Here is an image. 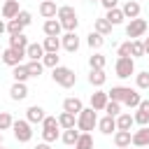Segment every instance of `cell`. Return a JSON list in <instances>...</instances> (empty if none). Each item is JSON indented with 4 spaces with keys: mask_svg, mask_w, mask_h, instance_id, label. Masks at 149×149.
<instances>
[{
    "mask_svg": "<svg viewBox=\"0 0 149 149\" xmlns=\"http://www.w3.org/2000/svg\"><path fill=\"white\" fill-rule=\"evenodd\" d=\"M135 123V119H133V114H119L116 116V130H130V126Z\"/></svg>",
    "mask_w": 149,
    "mask_h": 149,
    "instance_id": "obj_26",
    "label": "cell"
},
{
    "mask_svg": "<svg viewBox=\"0 0 149 149\" xmlns=\"http://www.w3.org/2000/svg\"><path fill=\"white\" fill-rule=\"evenodd\" d=\"M0 149H7V147H0Z\"/></svg>",
    "mask_w": 149,
    "mask_h": 149,
    "instance_id": "obj_57",
    "label": "cell"
},
{
    "mask_svg": "<svg viewBox=\"0 0 149 149\" xmlns=\"http://www.w3.org/2000/svg\"><path fill=\"white\" fill-rule=\"evenodd\" d=\"M133 119H135V123H140V126H147V123H149V112H142V109H137V112L133 114Z\"/></svg>",
    "mask_w": 149,
    "mask_h": 149,
    "instance_id": "obj_44",
    "label": "cell"
},
{
    "mask_svg": "<svg viewBox=\"0 0 149 149\" xmlns=\"http://www.w3.org/2000/svg\"><path fill=\"white\" fill-rule=\"evenodd\" d=\"M95 126H98V112H95L93 107H84V109L77 114V130L91 133Z\"/></svg>",
    "mask_w": 149,
    "mask_h": 149,
    "instance_id": "obj_2",
    "label": "cell"
},
{
    "mask_svg": "<svg viewBox=\"0 0 149 149\" xmlns=\"http://www.w3.org/2000/svg\"><path fill=\"white\" fill-rule=\"evenodd\" d=\"M26 68H28V74H30V77H40V74H42V70H44L42 61H28V63H26Z\"/></svg>",
    "mask_w": 149,
    "mask_h": 149,
    "instance_id": "obj_36",
    "label": "cell"
},
{
    "mask_svg": "<svg viewBox=\"0 0 149 149\" xmlns=\"http://www.w3.org/2000/svg\"><path fill=\"white\" fill-rule=\"evenodd\" d=\"M12 130H14L16 142H30V137H33V123H28V119H16Z\"/></svg>",
    "mask_w": 149,
    "mask_h": 149,
    "instance_id": "obj_4",
    "label": "cell"
},
{
    "mask_svg": "<svg viewBox=\"0 0 149 149\" xmlns=\"http://www.w3.org/2000/svg\"><path fill=\"white\" fill-rule=\"evenodd\" d=\"M121 12H123V16L126 19H140V2H135V0H126L123 2V7H121Z\"/></svg>",
    "mask_w": 149,
    "mask_h": 149,
    "instance_id": "obj_15",
    "label": "cell"
},
{
    "mask_svg": "<svg viewBox=\"0 0 149 149\" xmlns=\"http://www.w3.org/2000/svg\"><path fill=\"white\" fill-rule=\"evenodd\" d=\"M2 63L5 65H9V68H16V65H21V61L26 58V51H19V49H12V47H7L5 51H2Z\"/></svg>",
    "mask_w": 149,
    "mask_h": 149,
    "instance_id": "obj_6",
    "label": "cell"
},
{
    "mask_svg": "<svg viewBox=\"0 0 149 149\" xmlns=\"http://www.w3.org/2000/svg\"><path fill=\"white\" fill-rule=\"evenodd\" d=\"M128 93H130V86H112V91H107L109 100H116V102H121V105H123V100H126Z\"/></svg>",
    "mask_w": 149,
    "mask_h": 149,
    "instance_id": "obj_19",
    "label": "cell"
},
{
    "mask_svg": "<svg viewBox=\"0 0 149 149\" xmlns=\"http://www.w3.org/2000/svg\"><path fill=\"white\" fill-rule=\"evenodd\" d=\"M74 16H77L74 7H70V5H63V7H58V21H68V19H74Z\"/></svg>",
    "mask_w": 149,
    "mask_h": 149,
    "instance_id": "obj_35",
    "label": "cell"
},
{
    "mask_svg": "<svg viewBox=\"0 0 149 149\" xmlns=\"http://www.w3.org/2000/svg\"><path fill=\"white\" fill-rule=\"evenodd\" d=\"M58 128H61V126H58V119H56V116H47V119L42 121V142H49V144L56 142L58 135H61Z\"/></svg>",
    "mask_w": 149,
    "mask_h": 149,
    "instance_id": "obj_3",
    "label": "cell"
},
{
    "mask_svg": "<svg viewBox=\"0 0 149 149\" xmlns=\"http://www.w3.org/2000/svg\"><path fill=\"white\" fill-rule=\"evenodd\" d=\"M135 84L137 88H149V70H142L135 74Z\"/></svg>",
    "mask_w": 149,
    "mask_h": 149,
    "instance_id": "obj_39",
    "label": "cell"
},
{
    "mask_svg": "<svg viewBox=\"0 0 149 149\" xmlns=\"http://www.w3.org/2000/svg\"><path fill=\"white\" fill-rule=\"evenodd\" d=\"M12 77H14V81H23L26 84V79L30 74H28V68L26 65H16V68H12Z\"/></svg>",
    "mask_w": 149,
    "mask_h": 149,
    "instance_id": "obj_32",
    "label": "cell"
},
{
    "mask_svg": "<svg viewBox=\"0 0 149 149\" xmlns=\"http://www.w3.org/2000/svg\"><path fill=\"white\" fill-rule=\"evenodd\" d=\"M42 65L44 68H58V54H44V58H42Z\"/></svg>",
    "mask_w": 149,
    "mask_h": 149,
    "instance_id": "obj_42",
    "label": "cell"
},
{
    "mask_svg": "<svg viewBox=\"0 0 149 149\" xmlns=\"http://www.w3.org/2000/svg\"><path fill=\"white\" fill-rule=\"evenodd\" d=\"M135 149H147V147H135Z\"/></svg>",
    "mask_w": 149,
    "mask_h": 149,
    "instance_id": "obj_53",
    "label": "cell"
},
{
    "mask_svg": "<svg viewBox=\"0 0 149 149\" xmlns=\"http://www.w3.org/2000/svg\"><path fill=\"white\" fill-rule=\"evenodd\" d=\"M0 147H2V130H0Z\"/></svg>",
    "mask_w": 149,
    "mask_h": 149,
    "instance_id": "obj_52",
    "label": "cell"
},
{
    "mask_svg": "<svg viewBox=\"0 0 149 149\" xmlns=\"http://www.w3.org/2000/svg\"><path fill=\"white\" fill-rule=\"evenodd\" d=\"M2 51H5V49H0V56H2Z\"/></svg>",
    "mask_w": 149,
    "mask_h": 149,
    "instance_id": "obj_55",
    "label": "cell"
},
{
    "mask_svg": "<svg viewBox=\"0 0 149 149\" xmlns=\"http://www.w3.org/2000/svg\"><path fill=\"white\" fill-rule=\"evenodd\" d=\"M137 109H142V112H149V100H142V102H140V107H137Z\"/></svg>",
    "mask_w": 149,
    "mask_h": 149,
    "instance_id": "obj_48",
    "label": "cell"
},
{
    "mask_svg": "<svg viewBox=\"0 0 149 149\" xmlns=\"http://www.w3.org/2000/svg\"><path fill=\"white\" fill-rule=\"evenodd\" d=\"M81 109H84V105H81L79 98H65V100H63V112H70V114L77 116Z\"/></svg>",
    "mask_w": 149,
    "mask_h": 149,
    "instance_id": "obj_20",
    "label": "cell"
},
{
    "mask_svg": "<svg viewBox=\"0 0 149 149\" xmlns=\"http://www.w3.org/2000/svg\"><path fill=\"white\" fill-rule=\"evenodd\" d=\"M28 44H30V42H28V37H26L23 33H21V35H9V47H12V49L26 51V49H28Z\"/></svg>",
    "mask_w": 149,
    "mask_h": 149,
    "instance_id": "obj_22",
    "label": "cell"
},
{
    "mask_svg": "<svg viewBox=\"0 0 149 149\" xmlns=\"http://www.w3.org/2000/svg\"><path fill=\"white\" fill-rule=\"evenodd\" d=\"M79 135H81V130H74V128H68V130H63V135H61V140L68 144V147H74L77 144V140H79Z\"/></svg>",
    "mask_w": 149,
    "mask_h": 149,
    "instance_id": "obj_27",
    "label": "cell"
},
{
    "mask_svg": "<svg viewBox=\"0 0 149 149\" xmlns=\"http://www.w3.org/2000/svg\"><path fill=\"white\" fill-rule=\"evenodd\" d=\"M40 16L42 19H56L58 16V7L54 0H42L40 2Z\"/></svg>",
    "mask_w": 149,
    "mask_h": 149,
    "instance_id": "obj_10",
    "label": "cell"
},
{
    "mask_svg": "<svg viewBox=\"0 0 149 149\" xmlns=\"http://www.w3.org/2000/svg\"><path fill=\"white\" fill-rule=\"evenodd\" d=\"M33 149H51V144H49V142H40V144H35Z\"/></svg>",
    "mask_w": 149,
    "mask_h": 149,
    "instance_id": "obj_49",
    "label": "cell"
},
{
    "mask_svg": "<svg viewBox=\"0 0 149 149\" xmlns=\"http://www.w3.org/2000/svg\"><path fill=\"white\" fill-rule=\"evenodd\" d=\"M105 63H107V58H105L102 54H93V56L88 58L91 70H105Z\"/></svg>",
    "mask_w": 149,
    "mask_h": 149,
    "instance_id": "obj_31",
    "label": "cell"
},
{
    "mask_svg": "<svg viewBox=\"0 0 149 149\" xmlns=\"http://www.w3.org/2000/svg\"><path fill=\"white\" fill-rule=\"evenodd\" d=\"M44 47L42 44H37V42H33V44H28V49H26V56L30 58V61H42L44 58Z\"/></svg>",
    "mask_w": 149,
    "mask_h": 149,
    "instance_id": "obj_21",
    "label": "cell"
},
{
    "mask_svg": "<svg viewBox=\"0 0 149 149\" xmlns=\"http://www.w3.org/2000/svg\"><path fill=\"white\" fill-rule=\"evenodd\" d=\"M114 144H116V149L130 147V144H133V133H130V130H116V133H114Z\"/></svg>",
    "mask_w": 149,
    "mask_h": 149,
    "instance_id": "obj_18",
    "label": "cell"
},
{
    "mask_svg": "<svg viewBox=\"0 0 149 149\" xmlns=\"http://www.w3.org/2000/svg\"><path fill=\"white\" fill-rule=\"evenodd\" d=\"M51 79H54L58 86H63V88H72V86L77 84V74H74V70H70V68H65V65L54 68V70H51Z\"/></svg>",
    "mask_w": 149,
    "mask_h": 149,
    "instance_id": "obj_1",
    "label": "cell"
},
{
    "mask_svg": "<svg viewBox=\"0 0 149 149\" xmlns=\"http://www.w3.org/2000/svg\"><path fill=\"white\" fill-rule=\"evenodd\" d=\"M144 54H147V56H149V37H147V40H144Z\"/></svg>",
    "mask_w": 149,
    "mask_h": 149,
    "instance_id": "obj_51",
    "label": "cell"
},
{
    "mask_svg": "<svg viewBox=\"0 0 149 149\" xmlns=\"http://www.w3.org/2000/svg\"><path fill=\"white\" fill-rule=\"evenodd\" d=\"M61 26H63V30H65V33H77V26H79V19L74 16V19H68V21H61Z\"/></svg>",
    "mask_w": 149,
    "mask_h": 149,
    "instance_id": "obj_43",
    "label": "cell"
},
{
    "mask_svg": "<svg viewBox=\"0 0 149 149\" xmlns=\"http://www.w3.org/2000/svg\"><path fill=\"white\" fill-rule=\"evenodd\" d=\"M140 102H142V95L135 91V88H130V93L126 95V100H123V105L126 107H140Z\"/></svg>",
    "mask_w": 149,
    "mask_h": 149,
    "instance_id": "obj_33",
    "label": "cell"
},
{
    "mask_svg": "<svg viewBox=\"0 0 149 149\" xmlns=\"http://www.w3.org/2000/svg\"><path fill=\"white\" fill-rule=\"evenodd\" d=\"M42 47H44L47 54H58V49H61L63 44H61V37H44Z\"/></svg>",
    "mask_w": 149,
    "mask_h": 149,
    "instance_id": "obj_25",
    "label": "cell"
},
{
    "mask_svg": "<svg viewBox=\"0 0 149 149\" xmlns=\"http://www.w3.org/2000/svg\"><path fill=\"white\" fill-rule=\"evenodd\" d=\"M61 44H63L65 51L74 54V51L79 49V37H77V33H65V35L61 37Z\"/></svg>",
    "mask_w": 149,
    "mask_h": 149,
    "instance_id": "obj_13",
    "label": "cell"
},
{
    "mask_svg": "<svg viewBox=\"0 0 149 149\" xmlns=\"http://www.w3.org/2000/svg\"><path fill=\"white\" fill-rule=\"evenodd\" d=\"M116 2H119V0H100V5H102L105 9H114V7H116Z\"/></svg>",
    "mask_w": 149,
    "mask_h": 149,
    "instance_id": "obj_47",
    "label": "cell"
},
{
    "mask_svg": "<svg viewBox=\"0 0 149 149\" xmlns=\"http://www.w3.org/2000/svg\"><path fill=\"white\" fill-rule=\"evenodd\" d=\"M16 19H19V21H21L23 26H30V21H33V16H30V12H26V9H21Z\"/></svg>",
    "mask_w": 149,
    "mask_h": 149,
    "instance_id": "obj_46",
    "label": "cell"
},
{
    "mask_svg": "<svg viewBox=\"0 0 149 149\" xmlns=\"http://www.w3.org/2000/svg\"><path fill=\"white\" fill-rule=\"evenodd\" d=\"M9 98L12 100H26L28 98V86L23 81H14L12 88H9Z\"/></svg>",
    "mask_w": 149,
    "mask_h": 149,
    "instance_id": "obj_16",
    "label": "cell"
},
{
    "mask_svg": "<svg viewBox=\"0 0 149 149\" xmlns=\"http://www.w3.org/2000/svg\"><path fill=\"white\" fill-rule=\"evenodd\" d=\"M121 149H130V147H121Z\"/></svg>",
    "mask_w": 149,
    "mask_h": 149,
    "instance_id": "obj_54",
    "label": "cell"
},
{
    "mask_svg": "<svg viewBox=\"0 0 149 149\" xmlns=\"http://www.w3.org/2000/svg\"><path fill=\"white\" fill-rule=\"evenodd\" d=\"M58 126H61L63 130L74 128V126H77V116H74V114H70V112H61V114H58Z\"/></svg>",
    "mask_w": 149,
    "mask_h": 149,
    "instance_id": "obj_24",
    "label": "cell"
},
{
    "mask_svg": "<svg viewBox=\"0 0 149 149\" xmlns=\"http://www.w3.org/2000/svg\"><path fill=\"white\" fill-rule=\"evenodd\" d=\"M74 149H93V137H91V133H81L79 140H77V144H74Z\"/></svg>",
    "mask_w": 149,
    "mask_h": 149,
    "instance_id": "obj_34",
    "label": "cell"
},
{
    "mask_svg": "<svg viewBox=\"0 0 149 149\" xmlns=\"http://www.w3.org/2000/svg\"><path fill=\"white\" fill-rule=\"evenodd\" d=\"M144 33H147V21H144V19H133V21L126 26L128 40H137V37H142Z\"/></svg>",
    "mask_w": 149,
    "mask_h": 149,
    "instance_id": "obj_7",
    "label": "cell"
},
{
    "mask_svg": "<svg viewBox=\"0 0 149 149\" xmlns=\"http://www.w3.org/2000/svg\"><path fill=\"white\" fill-rule=\"evenodd\" d=\"M109 102V95H107V91H95V93H91V107L95 109V112H105V105Z\"/></svg>",
    "mask_w": 149,
    "mask_h": 149,
    "instance_id": "obj_8",
    "label": "cell"
},
{
    "mask_svg": "<svg viewBox=\"0 0 149 149\" xmlns=\"http://www.w3.org/2000/svg\"><path fill=\"white\" fill-rule=\"evenodd\" d=\"M42 30H44V35H47V37H61L63 26H61V21H58V19H47V21H44V26H42Z\"/></svg>",
    "mask_w": 149,
    "mask_h": 149,
    "instance_id": "obj_11",
    "label": "cell"
},
{
    "mask_svg": "<svg viewBox=\"0 0 149 149\" xmlns=\"http://www.w3.org/2000/svg\"><path fill=\"white\" fill-rule=\"evenodd\" d=\"M105 112H107V116H119V114H121V102L109 100V102L105 105Z\"/></svg>",
    "mask_w": 149,
    "mask_h": 149,
    "instance_id": "obj_40",
    "label": "cell"
},
{
    "mask_svg": "<svg viewBox=\"0 0 149 149\" xmlns=\"http://www.w3.org/2000/svg\"><path fill=\"white\" fill-rule=\"evenodd\" d=\"M95 33H100L102 37H107L112 33V23L107 19H95Z\"/></svg>",
    "mask_w": 149,
    "mask_h": 149,
    "instance_id": "obj_30",
    "label": "cell"
},
{
    "mask_svg": "<svg viewBox=\"0 0 149 149\" xmlns=\"http://www.w3.org/2000/svg\"><path fill=\"white\" fill-rule=\"evenodd\" d=\"M98 128L102 135H114L116 133V116H102L98 121Z\"/></svg>",
    "mask_w": 149,
    "mask_h": 149,
    "instance_id": "obj_14",
    "label": "cell"
},
{
    "mask_svg": "<svg viewBox=\"0 0 149 149\" xmlns=\"http://www.w3.org/2000/svg\"><path fill=\"white\" fill-rule=\"evenodd\" d=\"M14 126V119L9 112H0V130H9Z\"/></svg>",
    "mask_w": 149,
    "mask_h": 149,
    "instance_id": "obj_41",
    "label": "cell"
},
{
    "mask_svg": "<svg viewBox=\"0 0 149 149\" xmlns=\"http://www.w3.org/2000/svg\"><path fill=\"white\" fill-rule=\"evenodd\" d=\"M105 81H107V74H105V70H91V72H88V84H91V86L100 88Z\"/></svg>",
    "mask_w": 149,
    "mask_h": 149,
    "instance_id": "obj_23",
    "label": "cell"
},
{
    "mask_svg": "<svg viewBox=\"0 0 149 149\" xmlns=\"http://www.w3.org/2000/svg\"><path fill=\"white\" fill-rule=\"evenodd\" d=\"M26 119H28V123H42V121L47 119L44 107H40V105H30V107L26 109Z\"/></svg>",
    "mask_w": 149,
    "mask_h": 149,
    "instance_id": "obj_9",
    "label": "cell"
},
{
    "mask_svg": "<svg viewBox=\"0 0 149 149\" xmlns=\"http://www.w3.org/2000/svg\"><path fill=\"white\" fill-rule=\"evenodd\" d=\"M116 54H119V58H126V56H130V40H126L123 44H119Z\"/></svg>",
    "mask_w": 149,
    "mask_h": 149,
    "instance_id": "obj_45",
    "label": "cell"
},
{
    "mask_svg": "<svg viewBox=\"0 0 149 149\" xmlns=\"http://www.w3.org/2000/svg\"><path fill=\"white\" fill-rule=\"evenodd\" d=\"M114 72H116V77H119V79H128L130 74H135V61H133V56H126V58H116Z\"/></svg>",
    "mask_w": 149,
    "mask_h": 149,
    "instance_id": "obj_5",
    "label": "cell"
},
{
    "mask_svg": "<svg viewBox=\"0 0 149 149\" xmlns=\"http://www.w3.org/2000/svg\"><path fill=\"white\" fill-rule=\"evenodd\" d=\"M86 44H88L91 49H100V47L105 44V37H102L100 33H95V30H91V33L86 35Z\"/></svg>",
    "mask_w": 149,
    "mask_h": 149,
    "instance_id": "obj_29",
    "label": "cell"
},
{
    "mask_svg": "<svg viewBox=\"0 0 149 149\" xmlns=\"http://www.w3.org/2000/svg\"><path fill=\"white\" fill-rule=\"evenodd\" d=\"M2 33H7V23L0 19V35H2Z\"/></svg>",
    "mask_w": 149,
    "mask_h": 149,
    "instance_id": "obj_50",
    "label": "cell"
},
{
    "mask_svg": "<svg viewBox=\"0 0 149 149\" xmlns=\"http://www.w3.org/2000/svg\"><path fill=\"white\" fill-rule=\"evenodd\" d=\"M19 12H21L19 0H5V5H2V19L12 21V19H16V16H19Z\"/></svg>",
    "mask_w": 149,
    "mask_h": 149,
    "instance_id": "obj_12",
    "label": "cell"
},
{
    "mask_svg": "<svg viewBox=\"0 0 149 149\" xmlns=\"http://www.w3.org/2000/svg\"><path fill=\"white\" fill-rule=\"evenodd\" d=\"M105 19L112 23V26H119V23H123V12L119 9V7H114V9H107V14H105Z\"/></svg>",
    "mask_w": 149,
    "mask_h": 149,
    "instance_id": "obj_28",
    "label": "cell"
},
{
    "mask_svg": "<svg viewBox=\"0 0 149 149\" xmlns=\"http://www.w3.org/2000/svg\"><path fill=\"white\" fill-rule=\"evenodd\" d=\"M23 28H26V26H23L19 19L7 21V33H9V35H21V33H23Z\"/></svg>",
    "mask_w": 149,
    "mask_h": 149,
    "instance_id": "obj_37",
    "label": "cell"
},
{
    "mask_svg": "<svg viewBox=\"0 0 149 149\" xmlns=\"http://www.w3.org/2000/svg\"><path fill=\"white\" fill-rule=\"evenodd\" d=\"M133 147H149V128L140 126V130L133 133Z\"/></svg>",
    "mask_w": 149,
    "mask_h": 149,
    "instance_id": "obj_17",
    "label": "cell"
},
{
    "mask_svg": "<svg viewBox=\"0 0 149 149\" xmlns=\"http://www.w3.org/2000/svg\"><path fill=\"white\" fill-rule=\"evenodd\" d=\"M130 56H133V58L144 56V42H140V40H130Z\"/></svg>",
    "mask_w": 149,
    "mask_h": 149,
    "instance_id": "obj_38",
    "label": "cell"
},
{
    "mask_svg": "<svg viewBox=\"0 0 149 149\" xmlns=\"http://www.w3.org/2000/svg\"><path fill=\"white\" fill-rule=\"evenodd\" d=\"M91 2H100V0H91Z\"/></svg>",
    "mask_w": 149,
    "mask_h": 149,
    "instance_id": "obj_56",
    "label": "cell"
}]
</instances>
